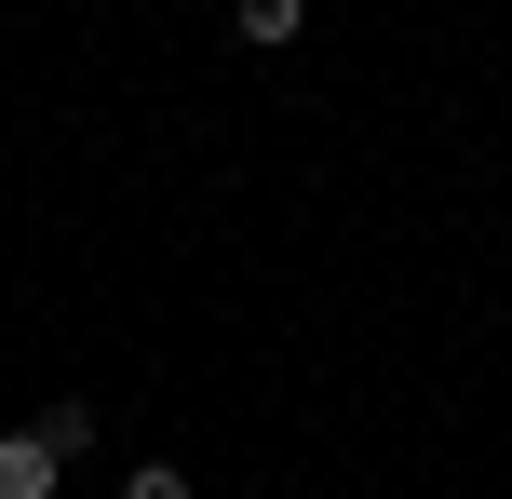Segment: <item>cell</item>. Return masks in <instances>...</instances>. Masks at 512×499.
I'll use <instances>...</instances> for the list:
<instances>
[{
	"instance_id": "cell-1",
	"label": "cell",
	"mask_w": 512,
	"mask_h": 499,
	"mask_svg": "<svg viewBox=\"0 0 512 499\" xmlns=\"http://www.w3.org/2000/svg\"><path fill=\"white\" fill-rule=\"evenodd\" d=\"M54 473H68V446H54L41 419H27V432H0V499H54Z\"/></svg>"
},
{
	"instance_id": "cell-3",
	"label": "cell",
	"mask_w": 512,
	"mask_h": 499,
	"mask_svg": "<svg viewBox=\"0 0 512 499\" xmlns=\"http://www.w3.org/2000/svg\"><path fill=\"white\" fill-rule=\"evenodd\" d=\"M122 499H189V473H176V459H149V473H122Z\"/></svg>"
},
{
	"instance_id": "cell-2",
	"label": "cell",
	"mask_w": 512,
	"mask_h": 499,
	"mask_svg": "<svg viewBox=\"0 0 512 499\" xmlns=\"http://www.w3.org/2000/svg\"><path fill=\"white\" fill-rule=\"evenodd\" d=\"M230 27H243L256 54H283V41H297V27H310V0H230Z\"/></svg>"
}]
</instances>
